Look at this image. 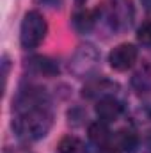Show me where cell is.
I'll list each match as a JSON object with an SVG mask.
<instances>
[{
  "mask_svg": "<svg viewBox=\"0 0 151 153\" xmlns=\"http://www.w3.org/2000/svg\"><path fill=\"white\" fill-rule=\"evenodd\" d=\"M13 132L25 143H34L48 135L53 116L48 107V100L38 89H25L13 103Z\"/></svg>",
  "mask_w": 151,
  "mask_h": 153,
  "instance_id": "cell-1",
  "label": "cell"
},
{
  "mask_svg": "<svg viewBox=\"0 0 151 153\" xmlns=\"http://www.w3.org/2000/svg\"><path fill=\"white\" fill-rule=\"evenodd\" d=\"M46 32H48V25L44 16L39 11H29L23 16L21 27H20V43L25 50L38 48L44 41Z\"/></svg>",
  "mask_w": 151,
  "mask_h": 153,
  "instance_id": "cell-2",
  "label": "cell"
},
{
  "mask_svg": "<svg viewBox=\"0 0 151 153\" xmlns=\"http://www.w3.org/2000/svg\"><path fill=\"white\" fill-rule=\"evenodd\" d=\"M103 14L112 30H126L133 23V4L130 0H112L103 9Z\"/></svg>",
  "mask_w": 151,
  "mask_h": 153,
  "instance_id": "cell-3",
  "label": "cell"
},
{
  "mask_svg": "<svg viewBox=\"0 0 151 153\" xmlns=\"http://www.w3.org/2000/svg\"><path fill=\"white\" fill-rule=\"evenodd\" d=\"M98 62H100L98 50L93 45L85 43V45H80L75 50V53L71 55L70 70L76 76H89L98 68Z\"/></svg>",
  "mask_w": 151,
  "mask_h": 153,
  "instance_id": "cell-4",
  "label": "cell"
},
{
  "mask_svg": "<svg viewBox=\"0 0 151 153\" xmlns=\"http://www.w3.org/2000/svg\"><path fill=\"white\" fill-rule=\"evenodd\" d=\"M137 48L130 43H121L114 48L109 55V62H110V68L115 71H128L135 61H137Z\"/></svg>",
  "mask_w": 151,
  "mask_h": 153,
  "instance_id": "cell-5",
  "label": "cell"
},
{
  "mask_svg": "<svg viewBox=\"0 0 151 153\" xmlns=\"http://www.w3.org/2000/svg\"><path fill=\"white\" fill-rule=\"evenodd\" d=\"M96 114L100 121L103 123H112L117 121L123 114V103L115 96H105L96 102Z\"/></svg>",
  "mask_w": 151,
  "mask_h": 153,
  "instance_id": "cell-6",
  "label": "cell"
},
{
  "mask_svg": "<svg viewBox=\"0 0 151 153\" xmlns=\"http://www.w3.org/2000/svg\"><path fill=\"white\" fill-rule=\"evenodd\" d=\"M119 89V85L115 82H110L107 78H101V80H94L91 82L85 89H84V94L89 96V98H105V96H114L115 91Z\"/></svg>",
  "mask_w": 151,
  "mask_h": 153,
  "instance_id": "cell-7",
  "label": "cell"
},
{
  "mask_svg": "<svg viewBox=\"0 0 151 153\" xmlns=\"http://www.w3.org/2000/svg\"><path fill=\"white\" fill-rule=\"evenodd\" d=\"M96 20H98L96 11L80 9V11H76L75 14H73V18H71V25H73V29H75L76 32H80V34H87V32H91V30L94 29Z\"/></svg>",
  "mask_w": 151,
  "mask_h": 153,
  "instance_id": "cell-8",
  "label": "cell"
},
{
  "mask_svg": "<svg viewBox=\"0 0 151 153\" xmlns=\"http://www.w3.org/2000/svg\"><path fill=\"white\" fill-rule=\"evenodd\" d=\"M87 134H89V141H91L96 148H101V146H105V144H109V143L112 141V134H110L107 123H103V121L93 123V125L89 126V132H87Z\"/></svg>",
  "mask_w": 151,
  "mask_h": 153,
  "instance_id": "cell-9",
  "label": "cell"
},
{
  "mask_svg": "<svg viewBox=\"0 0 151 153\" xmlns=\"http://www.w3.org/2000/svg\"><path fill=\"white\" fill-rule=\"evenodd\" d=\"M29 70L30 71H34L36 75H43V76H55L59 73V66L52 61V59H48V57H32L30 61H29Z\"/></svg>",
  "mask_w": 151,
  "mask_h": 153,
  "instance_id": "cell-10",
  "label": "cell"
},
{
  "mask_svg": "<svg viewBox=\"0 0 151 153\" xmlns=\"http://www.w3.org/2000/svg\"><path fill=\"white\" fill-rule=\"evenodd\" d=\"M112 141L123 153H133L139 146V137L133 130H119Z\"/></svg>",
  "mask_w": 151,
  "mask_h": 153,
  "instance_id": "cell-11",
  "label": "cell"
},
{
  "mask_svg": "<svg viewBox=\"0 0 151 153\" xmlns=\"http://www.w3.org/2000/svg\"><path fill=\"white\" fill-rule=\"evenodd\" d=\"M55 153H87L85 143L75 135H66L59 141Z\"/></svg>",
  "mask_w": 151,
  "mask_h": 153,
  "instance_id": "cell-12",
  "label": "cell"
},
{
  "mask_svg": "<svg viewBox=\"0 0 151 153\" xmlns=\"http://www.w3.org/2000/svg\"><path fill=\"white\" fill-rule=\"evenodd\" d=\"M137 39H139L141 45L151 48V22H146V23H142V25L139 27V30H137Z\"/></svg>",
  "mask_w": 151,
  "mask_h": 153,
  "instance_id": "cell-13",
  "label": "cell"
},
{
  "mask_svg": "<svg viewBox=\"0 0 151 153\" xmlns=\"http://www.w3.org/2000/svg\"><path fill=\"white\" fill-rule=\"evenodd\" d=\"M98 153H123V152L115 146V143H114V141H110L109 144H105V146L98 148Z\"/></svg>",
  "mask_w": 151,
  "mask_h": 153,
  "instance_id": "cell-14",
  "label": "cell"
},
{
  "mask_svg": "<svg viewBox=\"0 0 151 153\" xmlns=\"http://www.w3.org/2000/svg\"><path fill=\"white\" fill-rule=\"evenodd\" d=\"M61 2H62V0H36V4H38V5H43V7H50V9L61 7Z\"/></svg>",
  "mask_w": 151,
  "mask_h": 153,
  "instance_id": "cell-15",
  "label": "cell"
},
{
  "mask_svg": "<svg viewBox=\"0 0 151 153\" xmlns=\"http://www.w3.org/2000/svg\"><path fill=\"white\" fill-rule=\"evenodd\" d=\"M5 153H32V152H30V150H27V148H16V150L13 148V150H7Z\"/></svg>",
  "mask_w": 151,
  "mask_h": 153,
  "instance_id": "cell-16",
  "label": "cell"
},
{
  "mask_svg": "<svg viewBox=\"0 0 151 153\" xmlns=\"http://www.w3.org/2000/svg\"><path fill=\"white\" fill-rule=\"evenodd\" d=\"M76 5H82V4H85V0H75Z\"/></svg>",
  "mask_w": 151,
  "mask_h": 153,
  "instance_id": "cell-17",
  "label": "cell"
}]
</instances>
